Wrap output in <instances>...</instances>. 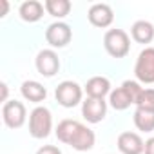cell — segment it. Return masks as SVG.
<instances>
[{"mask_svg": "<svg viewBox=\"0 0 154 154\" xmlns=\"http://www.w3.org/2000/svg\"><path fill=\"white\" fill-rule=\"evenodd\" d=\"M58 141L72 147L74 150H78V152H85V150H91L96 143V136L94 132L80 123V122H76V120H62L54 131Z\"/></svg>", "mask_w": 154, "mask_h": 154, "instance_id": "6da1fadb", "label": "cell"}, {"mask_svg": "<svg viewBox=\"0 0 154 154\" xmlns=\"http://www.w3.org/2000/svg\"><path fill=\"white\" fill-rule=\"evenodd\" d=\"M53 131V114L47 107L38 105L29 114V134L35 140H44Z\"/></svg>", "mask_w": 154, "mask_h": 154, "instance_id": "7a4b0ae2", "label": "cell"}, {"mask_svg": "<svg viewBox=\"0 0 154 154\" xmlns=\"http://www.w3.org/2000/svg\"><path fill=\"white\" fill-rule=\"evenodd\" d=\"M103 47L112 58H123L131 51V38L123 29H109L103 36Z\"/></svg>", "mask_w": 154, "mask_h": 154, "instance_id": "3957f363", "label": "cell"}, {"mask_svg": "<svg viewBox=\"0 0 154 154\" xmlns=\"http://www.w3.org/2000/svg\"><path fill=\"white\" fill-rule=\"evenodd\" d=\"M82 96H84V89L72 80H63L54 89L56 102L65 109H72L78 103H82Z\"/></svg>", "mask_w": 154, "mask_h": 154, "instance_id": "277c9868", "label": "cell"}, {"mask_svg": "<svg viewBox=\"0 0 154 154\" xmlns=\"http://www.w3.org/2000/svg\"><path fill=\"white\" fill-rule=\"evenodd\" d=\"M134 76L140 84H154V47L140 51L134 65Z\"/></svg>", "mask_w": 154, "mask_h": 154, "instance_id": "5b68a950", "label": "cell"}, {"mask_svg": "<svg viewBox=\"0 0 154 154\" xmlns=\"http://www.w3.org/2000/svg\"><path fill=\"white\" fill-rule=\"evenodd\" d=\"M2 118H4V123L9 129H20L26 123V118H27L26 105L22 102H18V100L6 102L2 105Z\"/></svg>", "mask_w": 154, "mask_h": 154, "instance_id": "8992f818", "label": "cell"}, {"mask_svg": "<svg viewBox=\"0 0 154 154\" xmlns=\"http://www.w3.org/2000/svg\"><path fill=\"white\" fill-rule=\"evenodd\" d=\"M72 38V31L71 26L65 22H53L47 29H45V42L51 47H65Z\"/></svg>", "mask_w": 154, "mask_h": 154, "instance_id": "52a82bcc", "label": "cell"}, {"mask_svg": "<svg viewBox=\"0 0 154 154\" xmlns=\"http://www.w3.org/2000/svg\"><path fill=\"white\" fill-rule=\"evenodd\" d=\"M35 65H36V71L42 76L53 78L60 69V58L53 49H42L35 58Z\"/></svg>", "mask_w": 154, "mask_h": 154, "instance_id": "ba28073f", "label": "cell"}, {"mask_svg": "<svg viewBox=\"0 0 154 154\" xmlns=\"http://www.w3.org/2000/svg\"><path fill=\"white\" fill-rule=\"evenodd\" d=\"M82 116L89 123H100L107 116V102L98 98H85L82 102Z\"/></svg>", "mask_w": 154, "mask_h": 154, "instance_id": "9c48e42d", "label": "cell"}, {"mask_svg": "<svg viewBox=\"0 0 154 154\" xmlns=\"http://www.w3.org/2000/svg\"><path fill=\"white\" fill-rule=\"evenodd\" d=\"M87 18L94 27L105 29L114 22V13H112V8L109 4H94V6H91Z\"/></svg>", "mask_w": 154, "mask_h": 154, "instance_id": "30bf717a", "label": "cell"}, {"mask_svg": "<svg viewBox=\"0 0 154 154\" xmlns=\"http://www.w3.org/2000/svg\"><path fill=\"white\" fill-rule=\"evenodd\" d=\"M116 143L122 154H141L145 150V141L136 132H122Z\"/></svg>", "mask_w": 154, "mask_h": 154, "instance_id": "8fae6325", "label": "cell"}, {"mask_svg": "<svg viewBox=\"0 0 154 154\" xmlns=\"http://www.w3.org/2000/svg\"><path fill=\"white\" fill-rule=\"evenodd\" d=\"M84 91L87 93V98H98L103 100L107 94H111V82L105 76H93L87 80Z\"/></svg>", "mask_w": 154, "mask_h": 154, "instance_id": "7c38bea8", "label": "cell"}, {"mask_svg": "<svg viewBox=\"0 0 154 154\" xmlns=\"http://www.w3.org/2000/svg\"><path fill=\"white\" fill-rule=\"evenodd\" d=\"M44 4H40L38 0H27V2H22L18 8V15L24 22H38L44 17Z\"/></svg>", "mask_w": 154, "mask_h": 154, "instance_id": "4fadbf2b", "label": "cell"}, {"mask_svg": "<svg viewBox=\"0 0 154 154\" xmlns=\"http://www.w3.org/2000/svg\"><path fill=\"white\" fill-rule=\"evenodd\" d=\"M20 93H22V96L26 100H29L33 103H40L47 96V89L36 80H26L22 84V87H20Z\"/></svg>", "mask_w": 154, "mask_h": 154, "instance_id": "5bb4252c", "label": "cell"}, {"mask_svg": "<svg viewBox=\"0 0 154 154\" xmlns=\"http://www.w3.org/2000/svg\"><path fill=\"white\" fill-rule=\"evenodd\" d=\"M131 36L138 44H150L154 40V26L147 20H138L131 27Z\"/></svg>", "mask_w": 154, "mask_h": 154, "instance_id": "9a60e30c", "label": "cell"}, {"mask_svg": "<svg viewBox=\"0 0 154 154\" xmlns=\"http://www.w3.org/2000/svg\"><path fill=\"white\" fill-rule=\"evenodd\" d=\"M132 120H134V125L138 131H141V132H152L154 131V112L136 107Z\"/></svg>", "mask_w": 154, "mask_h": 154, "instance_id": "2e32d148", "label": "cell"}, {"mask_svg": "<svg viewBox=\"0 0 154 154\" xmlns=\"http://www.w3.org/2000/svg\"><path fill=\"white\" fill-rule=\"evenodd\" d=\"M109 105H111L112 109H116V111H125V109H129V107L134 105V103H132L131 96L127 94V91H125L123 87H116V89L111 91V94H109Z\"/></svg>", "mask_w": 154, "mask_h": 154, "instance_id": "e0dca14e", "label": "cell"}, {"mask_svg": "<svg viewBox=\"0 0 154 154\" xmlns=\"http://www.w3.org/2000/svg\"><path fill=\"white\" fill-rule=\"evenodd\" d=\"M44 8L54 18H65L71 11V2L69 0H45Z\"/></svg>", "mask_w": 154, "mask_h": 154, "instance_id": "ac0fdd59", "label": "cell"}, {"mask_svg": "<svg viewBox=\"0 0 154 154\" xmlns=\"http://www.w3.org/2000/svg\"><path fill=\"white\" fill-rule=\"evenodd\" d=\"M136 107L154 112V89H143L136 102Z\"/></svg>", "mask_w": 154, "mask_h": 154, "instance_id": "d6986e66", "label": "cell"}, {"mask_svg": "<svg viewBox=\"0 0 154 154\" xmlns=\"http://www.w3.org/2000/svg\"><path fill=\"white\" fill-rule=\"evenodd\" d=\"M122 87L127 91V94L131 96L132 103L136 105V102H138V98H140V94H141V91H143V87L140 85V82H136V80H125V82L122 84Z\"/></svg>", "mask_w": 154, "mask_h": 154, "instance_id": "ffe728a7", "label": "cell"}, {"mask_svg": "<svg viewBox=\"0 0 154 154\" xmlns=\"http://www.w3.org/2000/svg\"><path fill=\"white\" fill-rule=\"evenodd\" d=\"M36 154H62V150L56 145H44L36 150Z\"/></svg>", "mask_w": 154, "mask_h": 154, "instance_id": "44dd1931", "label": "cell"}, {"mask_svg": "<svg viewBox=\"0 0 154 154\" xmlns=\"http://www.w3.org/2000/svg\"><path fill=\"white\" fill-rule=\"evenodd\" d=\"M143 152H145V154H154V136L145 141V150H143Z\"/></svg>", "mask_w": 154, "mask_h": 154, "instance_id": "7402d4cb", "label": "cell"}, {"mask_svg": "<svg viewBox=\"0 0 154 154\" xmlns=\"http://www.w3.org/2000/svg\"><path fill=\"white\" fill-rule=\"evenodd\" d=\"M0 89H2V96H0V102H4V103L9 102V100H8V84L2 82V84H0Z\"/></svg>", "mask_w": 154, "mask_h": 154, "instance_id": "603a6c76", "label": "cell"}, {"mask_svg": "<svg viewBox=\"0 0 154 154\" xmlns=\"http://www.w3.org/2000/svg\"><path fill=\"white\" fill-rule=\"evenodd\" d=\"M0 8H2L0 17H6L8 15V9H9V2H8V0H0Z\"/></svg>", "mask_w": 154, "mask_h": 154, "instance_id": "cb8c5ba5", "label": "cell"}]
</instances>
